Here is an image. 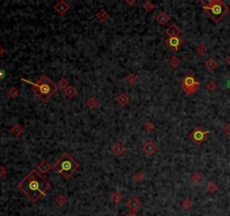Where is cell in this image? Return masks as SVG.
I'll use <instances>...</instances> for the list:
<instances>
[{
  "label": "cell",
  "mask_w": 230,
  "mask_h": 216,
  "mask_svg": "<svg viewBox=\"0 0 230 216\" xmlns=\"http://www.w3.org/2000/svg\"><path fill=\"white\" fill-rule=\"evenodd\" d=\"M50 182L39 174L37 169H34L24 178L19 183L18 188L30 198L31 202H37L39 197L45 196L50 189Z\"/></svg>",
  "instance_id": "6da1fadb"
},
{
  "label": "cell",
  "mask_w": 230,
  "mask_h": 216,
  "mask_svg": "<svg viewBox=\"0 0 230 216\" xmlns=\"http://www.w3.org/2000/svg\"><path fill=\"white\" fill-rule=\"evenodd\" d=\"M86 105L88 106L90 109H95V108L98 106V102H97V99H96L95 97H90V98L87 99Z\"/></svg>",
  "instance_id": "ffe728a7"
},
{
  "label": "cell",
  "mask_w": 230,
  "mask_h": 216,
  "mask_svg": "<svg viewBox=\"0 0 230 216\" xmlns=\"http://www.w3.org/2000/svg\"><path fill=\"white\" fill-rule=\"evenodd\" d=\"M54 9L56 10V13L60 14V15H64V14L70 9L69 3L66 2L64 0H60L59 2H56L54 5Z\"/></svg>",
  "instance_id": "52a82bcc"
},
{
  "label": "cell",
  "mask_w": 230,
  "mask_h": 216,
  "mask_svg": "<svg viewBox=\"0 0 230 216\" xmlns=\"http://www.w3.org/2000/svg\"><path fill=\"white\" fill-rule=\"evenodd\" d=\"M129 102H130V98H129V96H126L125 94H120V95L116 97V102H117L118 105L125 106V105H128Z\"/></svg>",
  "instance_id": "2e32d148"
},
{
  "label": "cell",
  "mask_w": 230,
  "mask_h": 216,
  "mask_svg": "<svg viewBox=\"0 0 230 216\" xmlns=\"http://www.w3.org/2000/svg\"><path fill=\"white\" fill-rule=\"evenodd\" d=\"M157 150H158L157 145H156L152 141H148L145 145H143V151H145L148 155H152V154H154L156 152H157Z\"/></svg>",
  "instance_id": "30bf717a"
},
{
  "label": "cell",
  "mask_w": 230,
  "mask_h": 216,
  "mask_svg": "<svg viewBox=\"0 0 230 216\" xmlns=\"http://www.w3.org/2000/svg\"><path fill=\"white\" fill-rule=\"evenodd\" d=\"M207 88L209 91H214L216 88H217V83H216L214 81H209L207 85Z\"/></svg>",
  "instance_id": "836d02e7"
},
{
  "label": "cell",
  "mask_w": 230,
  "mask_h": 216,
  "mask_svg": "<svg viewBox=\"0 0 230 216\" xmlns=\"http://www.w3.org/2000/svg\"><path fill=\"white\" fill-rule=\"evenodd\" d=\"M205 66H207V69L212 71V70H214L218 66V63L213 58H210V59H207V61H205Z\"/></svg>",
  "instance_id": "d6986e66"
},
{
  "label": "cell",
  "mask_w": 230,
  "mask_h": 216,
  "mask_svg": "<svg viewBox=\"0 0 230 216\" xmlns=\"http://www.w3.org/2000/svg\"><path fill=\"white\" fill-rule=\"evenodd\" d=\"M143 179H145V176H143V174L140 172V171H138V172L133 176V180H134L135 182H141V181H143Z\"/></svg>",
  "instance_id": "f546056e"
},
{
  "label": "cell",
  "mask_w": 230,
  "mask_h": 216,
  "mask_svg": "<svg viewBox=\"0 0 230 216\" xmlns=\"http://www.w3.org/2000/svg\"><path fill=\"white\" fill-rule=\"evenodd\" d=\"M224 133H226V134L229 135V136H230V123H229V124L226 125V127H224Z\"/></svg>",
  "instance_id": "74e56055"
},
{
  "label": "cell",
  "mask_w": 230,
  "mask_h": 216,
  "mask_svg": "<svg viewBox=\"0 0 230 216\" xmlns=\"http://www.w3.org/2000/svg\"><path fill=\"white\" fill-rule=\"evenodd\" d=\"M200 87H201V85H200V82L199 81H196L195 83H194L193 86H192V89H193V91L194 92H196L199 89H200Z\"/></svg>",
  "instance_id": "d590c367"
},
{
  "label": "cell",
  "mask_w": 230,
  "mask_h": 216,
  "mask_svg": "<svg viewBox=\"0 0 230 216\" xmlns=\"http://www.w3.org/2000/svg\"><path fill=\"white\" fill-rule=\"evenodd\" d=\"M191 180L193 182H200L201 180H202V176L199 172H193L191 174Z\"/></svg>",
  "instance_id": "4dcf8cb0"
},
{
  "label": "cell",
  "mask_w": 230,
  "mask_h": 216,
  "mask_svg": "<svg viewBox=\"0 0 230 216\" xmlns=\"http://www.w3.org/2000/svg\"><path fill=\"white\" fill-rule=\"evenodd\" d=\"M124 216H139V215L135 213V212H132V210H130V212H128V213L125 214Z\"/></svg>",
  "instance_id": "f35d334b"
},
{
  "label": "cell",
  "mask_w": 230,
  "mask_h": 216,
  "mask_svg": "<svg viewBox=\"0 0 230 216\" xmlns=\"http://www.w3.org/2000/svg\"><path fill=\"white\" fill-rule=\"evenodd\" d=\"M51 169H52V166L49 163V161H46V160L41 161L39 164V167H37V170H39V172H42V174H47Z\"/></svg>",
  "instance_id": "4fadbf2b"
},
{
  "label": "cell",
  "mask_w": 230,
  "mask_h": 216,
  "mask_svg": "<svg viewBox=\"0 0 230 216\" xmlns=\"http://www.w3.org/2000/svg\"><path fill=\"white\" fill-rule=\"evenodd\" d=\"M201 3L203 6L204 13H207L211 17V19L216 23H219L229 13V7L224 2H222L221 0H212L209 3L202 0Z\"/></svg>",
  "instance_id": "277c9868"
},
{
  "label": "cell",
  "mask_w": 230,
  "mask_h": 216,
  "mask_svg": "<svg viewBox=\"0 0 230 216\" xmlns=\"http://www.w3.org/2000/svg\"><path fill=\"white\" fill-rule=\"evenodd\" d=\"M124 151H125V147L121 142H116V143L112 146V152L116 155V157L122 155V154L124 153Z\"/></svg>",
  "instance_id": "7c38bea8"
},
{
  "label": "cell",
  "mask_w": 230,
  "mask_h": 216,
  "mask_svg": "<svg viewBox=\"0 0 230 216\" xmlns=\"http://www.w3.org/2000/svg\"><path fill=\"white\" fill-rule=\"evenodd\" d=\"M3 77H5V71L0 69V80H1V79H3Z\"/></svg>",
  "instance_id": "60d3db41"
},
{
  "label": "cell",
  "mask_w": 230,
  "mask_h": 216,
  "mask_svg": "<svg viewBox=\"0 0 230 216\" xmlns=\"http://www.w3.org/2000/svg\"><path fill=\"white\" fill-rule=\"evenodd\" d=\"M8 95H9V97H11V98H16V97H18V95H19V91H18V89L17 88H11L9 90V92H8Z\"/></svg>",
  "instance_id": "1f68e13d"
},
{
  "label": "cell",
  "mask_w": 230,
  "mask_h": 216,
  "mask_svg": "<svg viewBox=\"0 0 230 216\" xmlns=\"http://www.w3.org/2000/svg\"><path fill=\"white\" fill-rule=\"evenodd\" d=\"M23 132H24L23 127H22L19 124L15 125V126H13V128H11V133H13V135H15V136H19V135H22Z\"/></svg>",
  "instance_id": "44dd1931"
},
{
  "label": "cell",
  "mask_w": 230,
  "mask_h": 216,
  "mask_svg": "<svg viewBox=\"0 0 230 216\" xmlns=\"http://www.w3.org/2000/svg\"><path fill=\"white\" fill-rule=\"evenodd\" d=\"M68 86H69V83H68V80L66 78L60 79L59 82H58V88L62 89V90H66V88Z\"/></svg>",
  "instance_id": "d4e9b609"
},
{
  "label": "cell",
  "mask_w": 230,
  "mask_h": 216,
  "mask_svg": "<svg viewBox=\"0 0 230 216\" xmlns=\"http://www.w3.org/2000/svg\"><path fill=\"white\" fill-rule=\"evenodd\" d=\"M156 20H157L160 25H166V24L169 22V16H168L165 11H161V13H159L157 16H156Z\"/></svg>",
  "instance_id": "5bb4252c"
},
{
  "label": "cell",
  "mask_w": 230,
  "mask_h": 216,
  "mask_svg": "<svg viewBox=\"0 0 230 216\" xmlns=\"http://www.w3.org/2000/svg\"><path fill=\"white\" fill-rule=\"evenodd\" d=\"M7 174V170L5 167H0V177H3Z\"/></svg>",
  "instance_id": "8d00e7d4"
},
{
  "label": "cell",
  "mask_w": 230,
  "mask_h": 216,
  "mask_svg": "<svg viewBox=\"0 0 230 216\" xmlns=\"http://www.w3.org/2000/svg\"><path fill=\"white\" fill-rule=\"evenodd\" d=\"M64 91V95L68 97V98H73V97H76V95H77V89L73 87V86H68L66 88V90H63Z\"/></svg>",
  "instance_id": "e0dca14e"
},
{
  "label": "cell",
  "mask_w": 230,
  "mask_h": 216,
  "mask_svg": "<svg viewBox=\"0 0 230 216\" xmlns=\"http://www.w3.org/2000/svg\"><path fill=\"white\" fill-rule=\"evenodd\" d=\"M196 53L197 54H200V55H204V54H207V47L204 45V44H200V45L197 46Z\"/></svg>",
  "instance_id": "484cf974"
},
{
  "label": "cell",
  "mask_w": 230,
  "mask_h": 216,
  "mask_svg": "<svg viewBox=\"0 0 230 216\" xmlns=\"http://www.w3.org/2000/svg\"><path fill=\"white\" fill-rule=\"evenodd\" d=\"M5 54V50H3V47L1 45H0V56L3 55Z\"/></svg>",
  "instance_id": "b9f144b4"
},
{
  "label": "cell",
  "mask_w": 230,
  "mask_h": 216,
  "mask_svg": "<svg viewBox=\"0 0 230 216\" xmlns=\"http://www.w3.org/2000/svg\"><path fill=\"white\" fill-rule=\"evenodd\" d=\"M181 88H182V90L186 94V95H192V94H194L192 87H186V86H182L181 85Z\"/></svg>",
  "instance_id": "e575fe53"
},
{
  "label": "cell",
  "mask_w": 230,
  "mask_h": 216,
  "mask_svg": "<svg viewBox=\"0 0 230 216\" xmlns=\"http://www.w3.org/2000/svg\"><path fill=\"white\" fill-rule=\"evenodd\" d=\"M137 75L134 74V73H129L128 75H126V81H128V83H130V85H133V83H135L137 82Z\"/></svg>",
  "instance_id": "f1b7e54d"
},
{
  "label": "cell",
  "mask_w": 230,
  "mask_h": 216,
  "mask_svg": "<svg viewBox=\"0 0 230 216\" xmlns=\"http://www.w3.org/2000/svg\"><path fill=\"white\" fill-rule=\"evenodd\" d=\"M126 206L130 208V210H132V212H137V210L141 207V203H140V200L137 198V197H131L130 199H129V202L126 203Z\"/></svg>",
  "instance_id": "9c48e42d"
},
{
  "label": "cell",
  "mask_w": 230,
  "mask_h": 216,
  "mask_svg": "<svg viewBox=\"0 0 230 216\" xmlns=\"http://www.w3.org/2000/svg\"><path fill=\"white\" fill-rule=\"evenodd\" d=\"M145 130L147 132H152L154 130V125L152 122H146L145 124Z\"/></svg>",
  "instance_id": "d6a6232c"
},
{
  "label": "cell",
  "mask_w": 230,
  "mask_h": 216,
  "mask_svg": "<svg viewBox=\"0 0 230 216\" xmlns=\"http://www.w3.org/2000/svg\"><path fill=\"white\" fill-rule=\"evenodd\" d=\"M165 33L167 34L168 37H177V36H179V34L182 33V30L176 25V24H171L170 26L166 28Z\"/></svg>",
  "instance_id": "ba28073f"
},
{
  "label": "cell",
  "mask_w": 230,
  "mask_h": 216,
  "mask_svg": "<svg viewBox=\"0 0 230 216\" xmlns=\"http://www.w3.org/2000/svg\"><path fill=\"white\" fill-rule=\"evenodd\" d=\"M196 82V79L194 78V75L192 73H188L187 75H185L184 78L182 79L181 85L182 86H186V87H192Z\"/></svg>",
  "instance_id": "8fae6325"
},
{
  "label": "cell",
  "mask_w": 230,
  "mask_h": 216,
  "mask_svg": "<svg viewBox=\"0 0 230 216\" xmlns=\"http://www.w3.org/2000/svg\"><path fill=\"white\" fill-rule=\"evenodd\" d=\"M22 81L26 82L32 86V90L35 95L39 97L43 102H47L50 98L52 97L56 91H58V86L54 85L46 75H42L39 81L33 82L26 79H22Z\"/></svg>",
  "instance_id": "7a4b0ae2"
},
{
  "label": "cell",
  "mask_w": 230,
  "mask_h": 216,
  "mask_svg": "<svg viewBox=\"0 0 230 216\" xmlns=\"http://www.w3.org/2000/svg\"><path fill=\"white\" fill-rule=\"evenodd\" d=\"M207 191H209V193L213 194V193H216V191L218 190V186L213 182V181H210V182L207 183Z\"/></svg>",
  "instance_id": "4316f807"
},
{
  "label": "cell",
  "mask_w": 230,
  "mask_h": 216,
  "mask_svg": "<svg viewBox=\"0 0 230 216\" xmlns=\"http://www.w3.org/2000/svg\"><path fill=\"white\" fill-rule=\"evenodd\" d=\"M96 18L99 20V22H102V23H104V22H106V20L109 18V14L106 11L105 9H101L98 11V13L96 14Z\"/></svg>",
  "instance_id": "9a60e30c"
},
{
  "label": "cell",
  "mask_w": 230,
  "mask_h": 216,
  "mask_svg": "<svg viewBox=\"0 0 230 216\" xmlns=\"http://www.w3.org/2000/svg\"><path fill=\"white\" fill-rule=\"evenodd\" d=\"M207 135H209V131H204L202 127L197 126V127H195L193 131L191 132V134H190V138H191L194 143L201 144V143H203V142L207 140Z\"/></svg>",
  "instance_id": "5b68a950"
},
{
  "label": "cell",
  "mask_w": 230,
  "mask_h": 216,
  "mask_svg": "<svg viewBox=\"0 0 230 216\" xmlns=\"http://www.w3.org/2000/svg\"><path fill=\"white\" fill-rule=\"evenodd\" d=\"M182 206H183V208H184L185 210H191V207L193 206V203H192L191 199L186 198V199L183 200V203H182Z\"/></svg>",
  "instance_id": "83f0119b"
},
{
  "label": "cell",
  "mask_w": 230,
  "mask_h": 216,
  "mask_svg": "<svg viewBox=\"0 0 230 216\" xmlns=\"http://www.w3.org/2000/svg\"><path fill=\"white\" fill-rule=\"evenodd\" d=\"M168 63H169L173 68H177V66L181 64V61H179V59H178L177 56H171L170 59L168 60Z\"/></svg>",
  "instance_id": "7402d4cb"
},
{
  "label": "cell",
  "mask_w": 230,
  "mask_h": 216,
  "mask_svg": "<svg viewBox=\"0 0 230 216\" xmlns=\"http://www.w3.org/2000/svg\"><path fill=\"white\" fill-rule=\"evenodd\" d=\"M54 170L59 174H61L63 178H70L75 172L79 169V163L73 159L69 153H63L56 161L54 166Z\"/></svg>",
  "instance_id": "3957f363"
},
{
  "label": "cell",
  "mask_w": 230,
  "mask_h": 216,
  "mask_svg": "<svg viewBox=\"0 0 230 216\" xmlns=\"http://www.w3.org/2000/svg\"><path fill=\"white\" fill-rule=\"evenodd\" d=\"M67 200L68 199H67V197L64 196V195H59V196L55 198V203L58 204L59 206H63V205L67 203Z\"/></svg>",
  "instance_id": "cb8c5ba5"
},
{
  "label": "cell",
  "mask_w": 230,
  "mask_h": 216,
  "mask_svg": "<svg viewBox=\"0 0 230 216\" xmlns=\"http://www.w3.org/2000/svg\"><path fill=\"white\" fill-rule=\"evenodd\" d=\"M183 43H184V41H183V38H181L179 36H177V37H168V38L165 39V44H166L169 49L175 51V52L178 51V49L183 45Z\"/></svg>",
  "instance_id": "8992f818"
},
{
  "label": "cell",
  "mask_w": 230,
  "mask_h": 216,
  "mask_svg": "<svg viewBox=\"0 0 230 216\" xmlns=\"http://www.w3.org/2000/svg\"><path fill=\"white\" fill-rule=\"evenodd\" d=\"M111 200L115 204L121 203L122 200H123V195H122L120 191H114V193L111 195Z\"/></svg>",
  "instance_id": "ac0fdd59"
},
{
  "label": "cell",
  "mask_w": 230,
  "mask_h": 216,
  "mask_svg": "<svg viewBox=\"0 0 230 216\" xmlns=\"http://www.w3.org/2000/svg\"><path fill=\"white\" fill-rule=\"evenodd\" d=\"M226 61H227L228 66H230V55H228V56H227V60H226Z\"/></svg>",
  "instance_id": "7bdbcfd3"
},
{
  "label": "cell",
  "mask_w": 230,
  "mask_h": 216,
  "mask_svg": "<svg viewBox=\"0 0 230 216\" xmlns=\"http://www.w3.org/2000/svg\"><path fill=\"white\" fill-rule=\"evenodd\" d=\"M125 2L128 3L129 6H132V5H134L135 3V0H125Z\"/></svg>",
  "instance_id": "ab89813d"
},
{
  "label": "cell",
  "mask_w": 230,
  "mask_h": 216,
  "mask_svg": "<svg viewBox=\"0 0 230 216\" xmlns=\"http://www.w3.org/2000/svg\"><path fill=\"white\" fill-rule=\"evenodd\" d=\"M154 8V5L150 1V0H147V1H145V3H143V9L147 11V13H150V11H152V9Z\"/></svg>",
  "instance_id": "603a6c76"
}]
</instances>
